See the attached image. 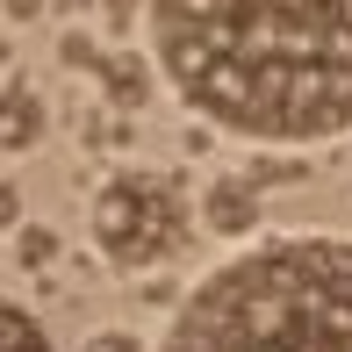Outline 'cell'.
I'll return each mask as SVG.
<instances>
[{
    "label": "cell",
    "mask_w": 352,
    "mask_h": 352,
    "mask_svg": "<svg viewBox=\"0 0 352 352\" xmlns=\"http://www.w3.org/2000/svg\"><path fill=\"white\" fill-rule=\"evenodd\" d=\"M173 94L252 144L352 130V0H151Z\"/></svg>",
    "instance_id": "1"
},
{
    "label": "cell",
    "mask_w": 352,
    "mask_h": 352,
    "mask_svg": "<svg viewBox=\"0 0 352 352\" xmlns=\"http://www.w3.org/2000/svg\"><path fill=\"white\" fill-rule=\"evenodd\" d=\"M158 352H352V237H266L223 259Z\"/></svg>",
    "instance_id": "2"
},
{
    "label": "cell",
    "mask_w": 352,
    "mask_h": 352,
    "mask_svg": "<svg viewBox=\"0 0 352 352\" xmlns=\"http://www.w3.org/2000/svg\"><path fill=\"white\" fill-rule=\"evenodd\" d=\"M94 245L108 266L122 274H151L187 245V201L166 173L151 166H122L116 180L94 195Z\"/></svg>",
    "instance_id": "3"
},
{
    "label": "cell",
    "mask_w": 352,
    "mask_h": 352,
    "mask_svg": "<svg viewBox=\"0 0 352 352\" xmlns=\"http://www.w3.org/2000/svg\"><path fill=\"white\" fill-rule=\"evenodd\" d=\"M209 230L216 237H252L259 230V195H252V180H209Z\"/></svg>",
    "instance_id": "4"
},
{
    "label": "cell",
    "mask_w": 352,
    "mask_h": 352,
    "mask_svg": "<svg viewBox=\"0 0 352 352\" xmlns=\"http://www.w3.org/2000/svg\"><path fill=\"white\" fill-rule=\"evenodd\" d=\"M0 144H8V151L43 144V101L29 87H8V94H0Z\"/></svg>",
    "instance_id": "5"
},
{
    "label": "cell",
    "mask_w": 352,
    "mask_h": 352,
    "mask_svg": "<svg viewBox=\"0 0 352 352\" xmlns=\"http://www.w3.org/2000/svg\"><path fill=\"white\" fill-rule=\"evenodd\" d=\"M0 352H51L43 324L22 309V302H8V295H0Z\"/></svg>",
    "instance_id": "6"
},
{
    "label": "cell",
    "mask_w": 352,
    "mask_h": 352,
    "mask_svg": "<svg viewBox=\"0 0 352 352\" xmlns=\"http://www.w3.org/2000/svg\"><path fill=\"white\" fill-rule=\"evenodd\" d=\"M94 65H101V79H108V94H116V101H144V72H137V58H94Z\"/></svg>",
    "instance_id": "7"
},
{
    "label": "cell",
    "mask_w": 352,
    "mask_h": 352,
    "mask_svg": "<svg viewBox=\"0 0 352 352\" xmlns=\"http://www.w3.org/2000/svg\"><path fill=\"white\" fill-rule=\"evenodd\" d=\"M79 352H144V338H137V331H94Z\"/></svg>",
    "instance_id": "8"
},
{
    "label": "cell",
    "mask_w": 352,
    "mask_h": 352,
    "mask_svg": "<svg viewBox=\"0 0 352 352\" xmlns=\"http://www.w3.org/2000/svg\"><path fill=\"white\" fill-rule=\"evenodd\" d=\"M22 259H29V266L51 259V230H22Z\"/></svg>",
    "instance_id": "9"
},
{
    "label": "cell",
    "mask_w": 352,
    "mask_h": 352,
    "mask_svg": "<svg viewBox=\"0 0 352 352\" xmlns=\"http://www.w3.org/2000/svg\"><path fill=\"white\" fill-rule=\"evenodd\" d=\"M22 216V195H14V187H0V223H14Z\"/></svg>",
    "instance_id": "10"
},
{
    "label": "cell",
    "mask_w": 352,
    "mask_h": 352,
    "mask_svg": "<svg viewBox=\"0 0 352 352\" xmlns=\"http://www.w3.org/2000/svg\"><path fill=\"white\" fill-rule=\"evenodd\" d=\"M137 8V0H108V14H116V22H122V14H130Z\"/></svg>",
    "instance_id": "11"
},
{
    "label": "cell",
    "mask_w": 352,
    "mask_h": 352,
    "mask_svg": "<svg viewBox=\"0 0 352 352\" xmlns=\"http://www.w3.org/2000/svg\"><path fill=\"white\" fill-rule=\"evenodd\" d=\"M14 14H36V8H29V0H14Z\"/></svg>",
    "instance_id": "12"
}]
</instances>
